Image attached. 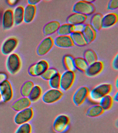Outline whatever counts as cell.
I'll list each match as a JSON object with an SVG mask.
<instances>
[{"label":"cell","mask_w":118,"mask_h":133,"mask_svg":"<svg viewBox=\"0 0 118 133\" xmlns=\"http://www.w3.org/2000/svg\"><path fill=\"white\" fill-rule=\"evenodd\" d=\"M98 102L99 105L105 111L109 110L111 108L113 100V97L109 95H108L101 98Z\"/></svg>","instance_id":"f1b7e54d"},{"label":"cell","mask_w":118,"mask_h":133,"mask_svg":"<svg viewBox=\"0 0 118 133\" xmlns=\"http://www.w3.org/2000/svg\"><path fill=\"white\" fill-rule=\"evenodd\" d=\"M89 90L85 86H82L78 88L72 96L73 103L75 106H80L82 104L89 96Z\"/></svg>","instance_id":"30bf717a"},{"label":"cell","mask_w":118,"mask_h":133,"mask_svg":"<svg viewBox=\"0 0 118 133\" xmlns=\"http://www.w3.org/2000/svg\"><path fill=\"white\" fill-rule=\"evenodd\" d=\"M0 93L2 100L7 103L12 100L14 96V90L11 82L6 80L0 85Z\"/></svg>","instance_id":"9c48e42d"},{"label":"cell","mask_w":118,"mask_h":133,"mask_svg":"<svg viewBox=\"0 0 118 133\" xmlns=\"http://www.w3.org/2000/svg\"><path fill=\"white\" fill-rule=\"evenodd\" d=\"M8 3L10 5H15V4L17 3V1H8Z\"/></svg>","instance_id":"b9f144b4"},{"label":"cell","mask_w":118,"mask_h":133,"mask_svg":"<svg viewBox=\"0 0 118 133\" xmlns=\"http://www.w3.org/2000/svg\"><path fill=\"white\" fill-rule=\"evenodd\" d=\"M104 67L103 62L97 61L93 64L89 65L85 73L89 77H94L98 75L103 70Z\"/></svg>","instance_id":"2e32d148"},{"label":"cell","mask_w":118,"mask_h":133,"mask_svg":"<svg viewBox=\"0 0 118 133\" xmlns=\"http://www.w3.org/2000/svg\"><path fill=\"white\" fill-rule=\"evenodd\" d=\"M103 16L100 13H97L92 17L90 24L96 31L101 30L102 28V19Z\"/></svg>","instance_id":"cb8c5ba5"},{"label":"cell","mask_w":118,"mask_h":133,"mask_svg":"<svg viewBox=\"0 0 118 133\" xmlns=\"http://www.w3.org/2000/svg\"><path fill=\"white\" fill-rule=\"evenodd\" d=\"M70 35L74 45L78 46H84L88 44L82 32H74Z\"/></svg>","instance_id":"7402d4cb"},{"label":"cell","mask_w":118,"mask_h":133,"mask_svg":"<svg viewBox=\"0 0 118 133\" xmlns=\"http://www.w3.org/2000/svg\"><path fill=\"white\" fill-rule=\"evenodd\" d=\"M118 78L116 80V81L115 82V87L116 88H117V89H118Z\"/></svg>","instance_id":"7bdbcfd3"},{"label":"cell","mask_w":118,"mask_h":133,"mask_svg":"<svg viewBox=\"0 0 118 133\" xmlns=\"http://www.w3.org/2000/svg\"><path fill=\"white\" fill-rule=\"evenodd\" d=\"M54 44V40L51 37H45L38 45L37 50V54L40 56L46 55L52 49Z\"/></svg>","instance_id":"8fae6325"},{"label":"cell","mask_w":118,"mask_h":133,"mask_svg":"<svg viewBox=\"0 0 118 133\" xmlns=\"http://www.w3.org/2000/svg\"><path fill=\"white\" fill-rule=\"evenodd\" d=\"M14 24L13 11L12 9H8L3 14L2 26L5 30L11 29Z\"/></svg>","instance_id":"5bb4252c"},{"label":"cell","mask_w":118,"mask_h":133,"mask_svg":"<svg viewBox=\"0 0 118 133\" xmlns=\"http://www.w3.org/2000/svg\"><path fill=\"white\" fill-rule=\"evenodd\" d=\"M49 64L46 60H42L30 65L28 70L30 76H41L49 68Z\"/></svg>","instance_id":"5b68a950"},{"label":"cell","mask_w":118,"mask_h":133,"mask_svg":"<svg viewBox=\"0 0 118 133\" xmlns=\"http://www.w3.org/2000/svg\"><path fill=\"white\" fill-rule=\"evenodd\" d=\"M112 67L115 70H117L118 69V54L115 56L113 59L112 64Z\"/></svg>","instance_id":"74e56055"},{"label":"cell","mask_w":118,"mask_h":133,"mask_svg":"<svg viewBox=\"0 0 118 133\" xmlns=\"http://www.w3.org/2000/svg\"><path fill=\"white\" fill-rule=\"evenodd\" d=\"M21 66V59L18 54L12 53L9 55L6 61V67L10 74H16L20 70Z\"/></svg>","instance_id":"3957f363"},{"label":"cell","mask_w":118,"mask_h":133,"mask_svg":"<svg viewBox=\"0 0 118 133\" xmlns=\"http://www.w3.org/2000/svg\"><path fill=\"white\" fill-rule=\"evenodd\" d=\"M104 110L99 104L95 105L89 107L87 110L86 114L89 117H98L102 115Z\"/></svg>","instance_id":"d4e9b609"},{"label":"cell","mask_w":118,"mask_h":133,"mask_svg":"<svg viewBox=\"0 0 118 133\" xmlns=\"http://www.w3.org/2000/svg\"><path fill=\"white\" fill-rule=\"evenodd\" d=\"M112 90V86L109 83H102L95 86L89 91V97L94 101H99L106 95H109Z\"/></svg>","instance_id":"6da1fadb"},{"label":"cell","mask_w":118,"mask_h":133,"mask_svg":"<svg viewBox=\"0 0 118 133\" xmlns=\"http://www.w3.org/2000/svg\"><path fill=\"white\" fill-rule=\"evenodd\" d=\"M70 123V119L67 115L60 114L55 118L53 124V128L56 132L61 133L65 131Z\"/></svg>","instance_id":"8992f818"},{"label":"cell","mask_w":118,"mask_h":133,"mask_svg":"<svg viewBox=\"0 0 118 133\" xmlns=\"http://www.w3.org/2000/svg\"><path fill=\"white\" fill-rule=\"evenodd\" d=\"M31 125L29 123L20 125L14 133H32Z\"/></svg>","instance_id":"e575fe53"},{"label":"cell","mask_w":118,"mask_h":133,"mask_svg":"<svg viewBox=\"0 0 118 133\" xmlns=\"http://www.w3.org/2000/svg\"><path fill=\"white\" fill-rule=\"evenodd\" d=\"M118 91H117V92L115 93L113 97V100L115 102H116V103H117L118 102Z\"/></svg>","instance_id":"60d3db41"},{"label":"cell","mask_w":118,"mask_h":133,"mask_svg":"<svg viewBox=\"0 0 118 133\" xmlns=\"http://www.w3.org/2000/svg\"><path fill=\"white\" fill-rule=\"evenodd\" d=\"M31 103L28 97H22L14 101L11 107L14 111L18 112L31 107Z\"/></svg>","instance_id":"4fadbf2b"},{"label":"cell","mask_w":118,"mask_h":133,"mask_svg":"<svg viewBox=\"0 0 118 133\" xmlns=\"http://www.w3.org/2000/svg\"><path fill=\"white\" fill-rule=\"evenodd\" d=\"M63 96V93L60 89L51 88L42 95V100L45 104H53L60 99Z\"/></svg>","instance_id":"ba28073f"},{"label":"cell","mask_w":118,"mask_h":133,"mask_svg":"<svg viewBox=\"0 0 118 133\" xmlns=\"http://www.w3.org/2000/svg\"></svg>","instance_id":"f6af8a7d"},{"label":"cell","mask_w":118,"mask_h":133,"mask_svg":"<svg viewBox=\"0 0 118 133\" xmlns=\"http://www.w3.org/2000/svg\"><path fill=\"white\" fill-rule=\"evenodd\" d=\"M87 18V16L80 14L74 12L70 15L66 19L67 23L73 25L83 24Z\"/></svg>","instance_id":"e0dca14e"},{"label":"cell","mask_w":118,"mask_h":133,"mask_svg":"<svg viewBox=\"0 0 118 133\" xmlns=\"http://www.w3.org/2000/svg\"><path fill=\"white\" fill-rule=\"evenodd\" d=\"M8 75L5 72H0V85L6 80L8 79Z\"/></svg>","instance_id":"8d00e7d4"},{"label":"cell","mask_w":118,"mask_h":133,"mask_svg":"<svg viewBox=\"0 0 118 133\" xmlns=\"http://www.w3.org/2000/svg\"><path fill=\"white\" fill-rule=\"evenodd\" d=\"M13 11L14 24L16 25L20 24L24 21V8L22 6H18Z\"/></svg>","instance_id":"603a6c76"},{"label":"cell","mask_w":118,"mask_h":133,"mask_svg":"<svg viewBox=\"0 0 118 133\" xmlns=\"http://www.w3.org/2000/svg\"><path fill=\"white\" fill-rule=\"evenodd\" d=\"M85 25L84 24H83L74 25V27H75L74 32H80L82 33V31L84 29Z\"/></svg>","instance_id":"f35d334b"},{"label":"cell","mask_w":118,"mask_h":133,"mask_svg":"<svg viewBox=\"0 0 118 133\" xmlns=\"http://www.w3.org/2000/svg\"><path fill=\"white\" fill-rule=\"evenodd\" d=\"M54 44L57 46L63 48H68L74 45L70 35L59 36L54 40Z\"/></svg>","instance_id":"9a60e30c"},{"label":"cell","mask_w":118,"mask_h":133,"mask_svg":"<svg viewBox=\"0 0 118 133\" xmlns=\"http://www.w3.org/2000/svg\"><path fill=\"white\" fill-rule=\"evenodd\" d=\"M74 31V25L66 23L60 25L57 32L59 36H66L70 35Z\"/></svg>","instance_id":"4316f807"},{"label":"cell","mask_w":118,"mask_h":133,"mask_svg":"<svg viewBox=\"0 0 118 133\" xmlns=\"http://www.w3.org/2000/svg\"><path fill=\"white\" fill-rule=\"evenodd\" d=\"M41 1L39 0H29L27 1L28 4L30 5L36 6L37 4L40 3Z\"/></svg>","instance_id":"ab89813d"},{"label":"cell","mask_w":118,"mask_h":133,"mask_svg":"<svg viewBox=\"0 0 118 133\" xmlns=\"http://www.w3.org/2000/svg\"><path fill=\"white\" fill-rule=\"evenodd\" d=\"M75 79L74 72L66 70L61 75L60 88L64 91L69 90L73 85Z\"/></svg>","instance_id":"52a82bcc"},{"label":"cell","mask_w":118,"mask_h":133,"mask_svg":"<svg viewBox=\"0 0 118 133\" xmlns=\"http://www.w3.org/2000/svg\"><path fill=\"white\" fill-rule=\"evenodd\" d=\"M118 8V0H111L108 4V9L110 10H115Z\"/></svg>","instance_id":"d590c367"},{"label":"cell","mask_w":118,"mask_h":133,"mask_svg":"<svg viewBox=\"0 0 118 133\" xmlns=\"http://www.w3.org/2000/svg\"><path fill=\"white\" fill-rule=\"evenodd\" d=\"M59 73V72L56 69L54 68H49L40 77L43 80L49 81Z\"/></svg>","instance_id":"d6a6232c"},{"label":"cell","mask_w":118,"mask_h":133,"mask_svg":"<svg viewBox=\"0 0 118 133\" xmlns=\"http://www.w3.org/2000/svg\"><path fill=\"white\" fill-rule=\"evenodd\" d=\"M74 58L71 55H67L64 56L63 63L64 67L67 70L74 72L76 70L74 62Z\"/></svg>","instance_id":"484cf974"},{"label":"cell","mask_w":118,"mask_h":133,"mask_svg":"<svg viewBox=\"0 0 118 133\" xmlns=\"http://www.w3.org/2000/svg\"><path fill=\"white\" fill-rule=\"evenodd\" d=\"M118 21L117 14L112 12L107 14L103 16L102 19V28L107 29L115 24Z\"/></svg>","instance_id":"d6986e66"},{"label":"cell","mask_w":118,"mask_h":133,"mask_svg":"<svg viewBox=\"0 0 118 133\" xmlns=\"http://www.w3.org/2000/svg\"><path fill=\"white\" fill-rule=\"evenodd\" d=\"M42 95L41 87L39 85H34L28 98L32 103H34L39 100Z\"/></svg>","instance_id":"83f0119b"},{"label":"cell","mask_w":118,"mask_h":133,"mask_svg":"<svg viewBox=\"0 0 118 133\" xmlns=\"http://www.w3.org/2000/svg\"><path fill=\"white\" fill-rule=\"evenodd\" d=\"M18 44V39L15 37H11L8 38L2 45V53L5 55H10L15 50Z\"/></svg>","instance_id":"7c38bea8"},{"label":"cell","mask_w":118,"mask_h":133,"mask_svg":"<svg viewBox=\"0 0 118 133\" xmlns=\"http://www.w3.org/2000/svg\"><path fill=\"white\" fill-rule=\"evenodd\" d=\"M60 25L59 22L58 21H53L49 22L43 27V34L46 36L52 35L57 32Z\"/></svg>","instance_id":"ffe728a7"},{"label":"cell","mask_w":118,"mask_h":133,"mask_svg":"<svg viewBox=\"0 0 118 133\" xmlns=\"http://www.w3.org/2000/svg\"><path fill=\"white\" fill-rule=\"evenodd\" d=\"M82 33L88 44L93 42L96 38V31L90 24L85 25Z\"/></svg>","instance_id":"44dd1931"},{"label":"cell","mask_w":118,"mask_h":133,"mask_svg":"<svg viewBox=\"0 0 118 133\" xmlns=\"http://www.w3.org/2000/svg\"><path fill=\"white\" fill-rule=\"evenodd\" d=\"M94 1H81L75 3L73 6V11L74 12L84 15H91L96 11V7L93 3Z\"/></svg>","instance_id":"7a4b0ae2"},{"label":"cell","mask_w":118,"mask_h":133,"mask_svg":"<svg viewBox=\"0 0 118 133\" xmlns=\"http://www.w3.org/2000/svg\"><path fill=\"white\" fill-rule=\"evenodd\" d=\"M2 101V100L1 95V93H0V102H1Z\"/></svg>","instance_id":"ee69618b"},{"label":"cell","mask_w":118,"mask_h":133,"mask_svg":"<svg viewBox=\"0 0 118 133\" xmlns=\"http://www.w3.org/2000/svg\"><path fill=\"white\" fill-rule=\"evenodd\" d=\"M60 76L61 75L59 73L48 81L50 87L52 89H60Z\"/></svg>","instance_id":"836d02e7"},{"label":"cell","mask_w":118,"mask_h":133,"mask_svg":"<svg viewBox=\"0 0 118 133\" xmlns=\"http://www.w3.org/2000/svg\"><path fill=\"white\" fill-rule=\"evenodd\" d=\"M34 84L32 81H28L25 82L20 88V93L22 97H28Z\"/></svg>","instance_id":"f546056e"},{"label":"cell","mask_w":118,"mask_h":133,"mask_svg":"<svg viewBox=\"0 0 118 133\" xmlns=\"http://www.w3.org/2000/svg\"><path fill=\"white\" fill-rule=\"evenodd\" d=\"M34 112L32 107H30L25 110L17 112L14 117L15 123L17 125L27 123L33 117Z\"/></svg>","instance_id":"277c9868"},{"label":"cell","mask_w":118,"mask_h":133,"mask_svg":"<svg viewBox=\"0 0 118 133\" xmlns=\"http://www.w3.org/2000/svg\"><path fill=\"white\" fill-rule=\"evenodd\" d=\"M74 62L76 69L81 72H85L89 66L86 60L82 57L74 58Z\"/></svg>","instance_id":"1f68e13d"},{"label":"cell","mask_w":118,"mask_h":133,"mask_svg":"<svg viewBox=\"0 0 118 133\" xmlns=\"http://www.w3.org/2000/svg\"><path fill=\"white\" fill-rule=\"evenodd\" d=\"M89 65L98 61V57L96 53L93 50L88 49L84 53V58Z\"/></svg>","instance_id":"4dcf8cb0"},{"label":"cell","mask_w":118,"mask_h":133,"mask_svg":"<svg viewBox=\"0 0 118 133\" xmlns=\"http://www.w3.org/2000/svg\"><path fill=\"white\" fill-rule=\"evenodd\" d=\"M37 12V7L28 4L24 8V21L26 23H30L32 22L35 18Z\"/></svg>","instance_id":"ac0fdd59"}]
</instances>
